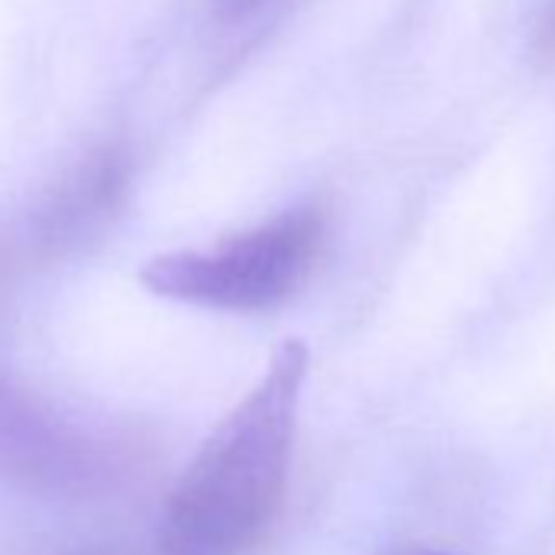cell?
<instances>
[{"instance_id":"cell-7","label":"cell","mask_w":555,"mask_h":555,"mask_svg":"<svg viewBox=\"0 0 555 555\" xmlns=\"http://www.w3.org/2000/svg\"><path fill=\"white\" fill-rule=\"evenodd\" d=\"M539 50H542L545 56H555V0H548L545 17H542V27H539Z\"/></svg>"},{"instance_id":"cell-6","label":"cell","mask_w":555,"mask_h":555,"mask_svg":"<svg viewBox=\"0 0 555 555\" xmlns=\"http://www.w3.org/2000/svg\"><path fill=\"white\" fill-rule=\"evenodd\" d=\"M261 4H264V0H216V11L225 21H235V17H245V14L258 11Z\"/></svg>"},{"instance_id":"cell-2","label":"cell","mask_w":555,"mask_h":555,"mask_svg":"<svg viewBox=\"0 0 555 555\" xmlns=\"http://www.w3.org/2000/svg\"><path fill=\"white\" fill-rule=\"evenodd\" d=\"M324 235L327 219L318 206L288 209L212 248L157 255L144 264L141 282L167 301L225 314H261L285 305L308 282Z\"/></svg>"},{"instance_id":"cell-3","label":"cell","mask_w":555,"mask_h":555,"mask_svg":"<svg viewBox=\"0 0 555 555\" xmlns=\"http://www.w3.org/2000/svg\"><path fill=\"white\" fill-rule=\"evenodd\" d=\"M134 435L86 418L0 370V483L53 500H95L138 477Z\"/></svg>"},{"instance_id":"cell-1","label":"cell","mask_w":555,"mask_h":555,"mask_svg":"<svg viewBox=\"0 0 555 555\" xmlns=\"http://www.w3.org/2000/svg\"><path fill=\"white\" fill-rule=\"evenodd\" d=\"M308 347L285 340L167 496L157 555H248L288 496Z\"/></svg>"},{"instance_id":"cell-5","label":"cell","mask_w":555,"mask_h":555,"mask_svg":"<svg viewBox=\"0 0 555 555\" xmlns=\"http://www.w3.org/2000/svg\"><path fill=\"white\" fill-rule=\"evenodd\" d=\"M14 555H131V552L121 545L99 542V545H34V548L14 552Z\"/></svg>"},{"instance_id":"cell-4","label":"cell","mask_w":555,"mask_h":555,"mask_svg":"<svg viewBox=\"0 0 555 555\" xmlns=\"http://www.w3.org/2000/svg\"><path fill=\"white\" fill-rule=\"evenodd\" d=\"M128 186V160L118 151L89 154L27 222V248H66L86 232L99 229Z\"/></svg>"}]
</instances>
